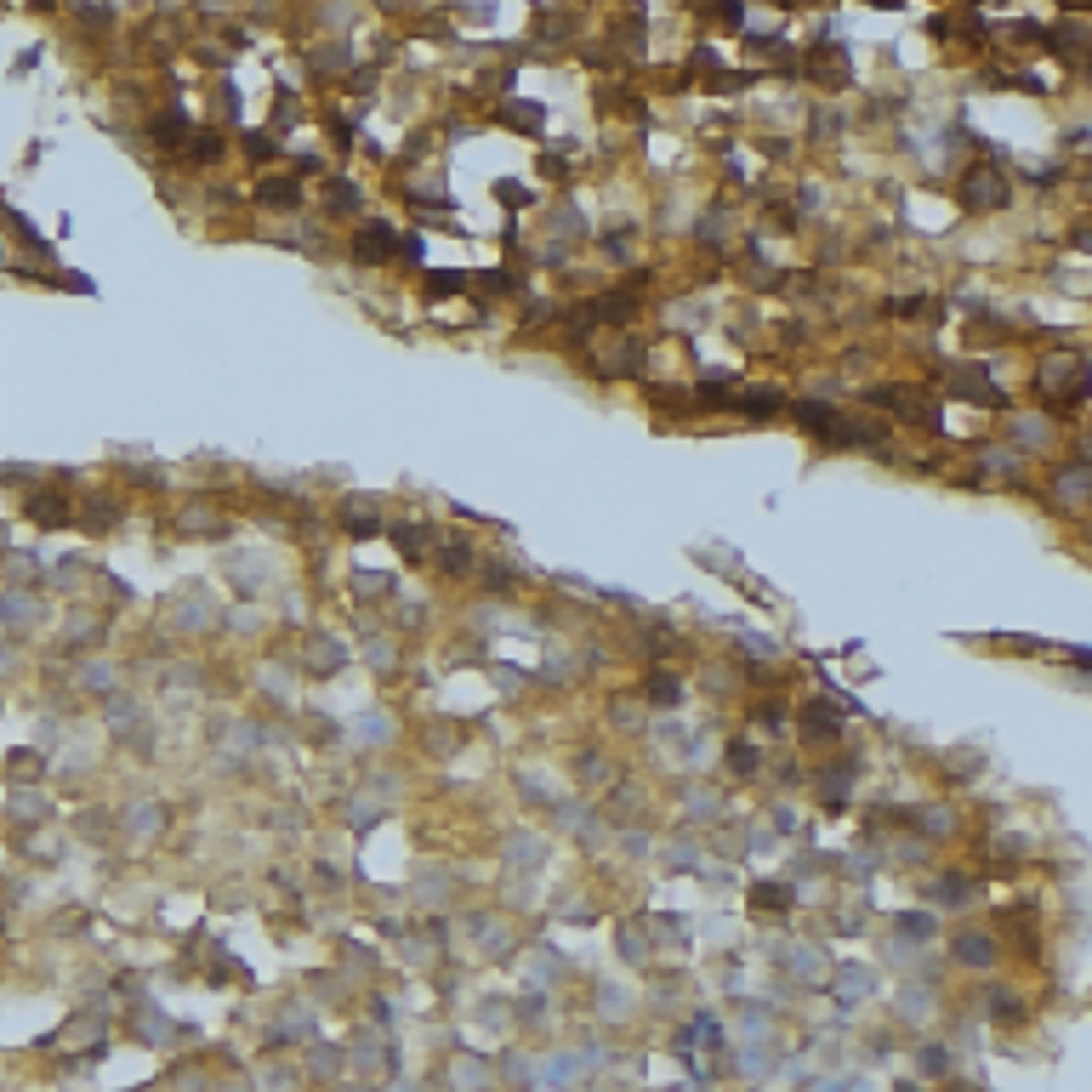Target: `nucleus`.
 <instances>
[{"label":"nucleus","instance_id":"nucleus-22","mask_svg":"<svg viewBox=\"0 0 1092 1092\" xmlns=\"http://www.w3.org/2000/svg\"><path fill=\"white\" fill-rule=\"evenodd\" d=\"M1081 489H1092V466H1070V473H1058V496H1081Z\"/></svg>","mask_w":1092,"mask_h":1092},{"label":"nucleus","instance_id":"nucleus-29","mask_svg":"<svg viewBox=\"0 0 1092 1092\" xmlns=\"http://www.w3.org/2000/svg\"><path fill=\"white\" fill-rule=\"evenodd\" d=\"M314 69H325V74H336V69H348V58H342V46H319V51H314Z\"/></svg>","mask_w":1092,"mask_h":1092},{"label":"nucleus","instance_id":"nucleus-25","mask_svg":"<svg viewBox=\"0 0 1092 1092\" xmlns=\"http://www.w3.org/2000/svg\"><path fill=\"white\" fill-rule=\"evenodd\" d=\"M466 279H473V273H427V296H450V291H461Z\"/></svg>","mask_w":1092,"mask_h":1092},{"label":"nucleus","instance_id":"nucleus-28","mask_svg":"<svg viewBox=\"0 0 1092 1092\" xmlns=\"http://www.w3.org/2000/svg\"><path fill=\"white\" fill-rule=\"evenodd\" d=\"M330 211H359V194H353V182H330Z\"/></svg>","mask_w":1092,"mask_h":1092},{"label":"nucleus","instance_id":"nucleus-14","mask_svg":"<svg viewBox=\"0 0 1092 1092\" xmlns=\"http://www.w3.org/2000/svg\"><path fill=\"white\" fill-rule=\"evenodd\" d=\"M956 956L968 961V968H990V956H996V945L984 939V933H961L956 939Z\"/></svg>","mask_w":1092,"mask_h":1092},{"label":"nucleus","instance_id":"nucleus-7","mask_svg":"<svg viewBox=\"0 0 1092 1092\" xmlns=\"http://www.w3.org/2000/svg\"><path fill=\"white\" fill-rule=\"evenodd\" d=\"M802 740H814V745H837V740H842V723H837V712L808 706V712H802Z\"/></svg>","mask_w":1092,"mask_h":1092},{"label":"nucleus","instance_id":"nucleus-9","mask_svg":"<svg viewBox=\"0 0 1092 1092\" xmlns=\"http://www.w3.org/2000/svg\"><path fill=\"white\" fill-rule=\"evenodd\" d=\"M256 199H262V205H279V211H291V205L302 199V182H296V177H262V182H256Z\"/></svg>","mask_w":1092,"mask_h":1092},{"label":"nucleus","instance_id":"nucleus-3","mask_svg":"<svg viewBox=\"0 0 1092 1092\" xmlns=\"http://www.w3.org/2000/svg\"><path fill=\"white\" fill-rule=\"evenodd\" d=\"M968 211H996V205H1007L1012 199V182H1007V171L1001 166H990V160H979L968 177H961V194H956Z\"/></svg>","mask_w":1092,"mask_h":1092},{"label":"nucleus","instance_id":"nucleus-2","mask_svg":"<svg viewBox=\"0 0 1092 1092\" xmlns=\"http://www.w3.org/2000/svg\"><path fill=\"white\" fill-rule=\"evenodd\" d=\"M1035 387H1042V399H1053V404H1076V399H1087V359H1076V353H1053V359L1042 364V376H1035Z\"/></svg>","mask_w":1092,"mask_h":1092},{"label":"nucleus","instance_id":"nucleus-37","mask_svg":"<svg viewBox=\"0 0 1092 1092\" xmlns=\"http://www.w3.org/2000/svg\"><path fill=\"white\" fill-rule=\"evenodd\" d=\"M899 927H905V933H916V939H927V933H933V922H927V916H905Z\"/></svg>","mask_w":1092,"mask_h":1092},{"label":"nucleus","instance_id":"nucleus-34","mask_svg":"<svg viewBox=\"0 0 1092 1092\" xmlns=\"http://www.w3.org/2000/svg\"><path fill=\"white\" fill-rule=\"evenodd\" d=\"M922 819H927V837H945V830H950V814H945V808H927Z\"/></svg>","mask_w":1092,"mask_h":1092},{"label":"nucleus","instance_id":"nucleus-17","mask_svg":"<svg viewBox=\"0 0 1092 1092\" xmlns=\"http://www.w3.org/2000/svg\"><path fill=\"white\" fill-rule=\"evenodd\" d=\"M359 740H364V745H387V740H393V717H387V712L359 717Z\"/></svg>","mask_w":1092,"mask_h":1092},{"label":"nucleus","instance_id":"nucleus-39","mask_svg":"<svg viewBox=\"0 0 1092 1092\" xmlns=\"http://www.w3.org/2000/svg\"><path fill=\"white\" fill-rule=\"evenodd\" d=\"M359 592H387V575H359Z\"/></svg>","mask_w":1092,"mask_h":1092},{"label":"nucleus","instance_id":"nucleus-16","mask_svg":"<svg viewBox=\"0 0 1092 1092\" xmlns=\"http://www.w3.org/2000/svg\"><path fill=\"white\" fill-rule=\"evenodd\" d=\"M342 660L348 655H342V643H336V637H314V648H307V666H314V671H336Z\"/></svg>","mask_w":1092,"mask_h":1092},{"label":"nucleus","instance_id":"nucleus-12","mask_svg":"<svg viewBox=\"0 0 1092 1092\" xmlns=\"http://www.w3.org/2000/svg\"><path fill=\"white\" fill-rule=\"evenodd\" d=\"M342 524H348L353 535H376V530H381V512H376V501H348Z\"/></svg>","mask_w":1092,"mask_h":1092},{"label":"nucleus","instance_id":"nucleus-35","mask_svg":"<svg viewBox=\"0 0 1092 1092\" xmlns=\"http://www.w3.org/2000/svg\"><path fill=\"white\" fill-rule=\"evenodd\" d=\"M939 899H968V882H961V876H945V882H939Z\"/></svg>","mask_w":1092,"mask_h":1092},{"label":"nucleus","instance_id":"nucleus-10","mask_svg":"<svg viewBox=\"0 0 1092 1092\" xmlns=\"http://www.w3.org/2000/svg\"><path fill=\"white\" fill-rule=\"evenodd\" d=\"M740 410H745V415H757V422H763V415L786 410V393H779V387H745V393H740Z\"/></svg>","mask_w":1092,"mask_h":1092},{"label":"nucleus","instance_id":"nucleus-15","mask_svg":"<svg viewBox=\"0 0 1092 1092\" xmlns=\"http://www.w3.org/2000/svg\"><path fill=\"white\" fill-rule=\"evenodd\" d=\"M819 779H825V786H819V797L830 802V808H842V797H848V779H853V763H837V768H825Z\"/></svg>","mask_w":1092,"mask_h":1092},{"label":"nucleus","instance_id":"nucleus-36","mask_svg":"<svg viewBox=\"0 0 1092 1092\" xmlns=\"http://www.w3.org/2000/svg\"><path fill=\"white\" fill-rule=\"evenodd\" d=\"M717 17L728 23V29H740V23H745V6H734V0H728V6H717Z\"/></svg>","mask_w":1092,"mask_h":1092},{"label":"nucleus","instance_id":"nucleus-23","mask_svg":"<svg viewBox=\"0 0 1092 1092\" xmlns=\"http://www.w3.org/2000/svg\"><path fill=\"white\" fill-rule=\"evenodd\" d=\"M63 507H69L63 496H35V518H40V524H63V518H69Z\"/></svg>","mask_w":1092,"mask_h":1092},{"label":"nucleus","instance_id":"nucleus-30","mask_svg":"<svg viewBox=\"0 0 1092 1092\" xmlns=\"http://www.w3.org/2000/svg\"><path fill=\"white\" fill-rule=\"evenodd\" d=\"M507 853H512L518 865H530L535 853H541V842H535V837H512V842H507Z\"/></svg>","mask_w":1092,"mask_h":1092},{"label":"nucleus","instance_id":"nucleus-24","mask_svg":"<svg viewBox=\"0 0 1092 1092\" xmlns=\"http://www.w3.org/2000/svg\"><path fill=\"white\" fill-rule=\"evenodd\" d=\"M728 768H734V774H757V768H763V757H757L751 745H728Z\"/></svg>","mask_w":1092,"mask_h":1092},{"label":"nucleus","instance_id":"nucleus-4","mask_svg":"<svg viewBox=\"0 0 1092 1092\" xmlns=\"http://www.w3.org/2000/svg\"><path fill=\"white\" fill-rule=\"evenodd\" d=\"M871 404H894V410H905V422H916V427H939V410H933V399L927 393H910V387H876L871 393Z\"/></svg>","mask_w":1092,"mask_h":1092},{"label":"nucleus","instance_id":"nucleus-6","mask_svg":"<svg viewBox=\"0 0 1092 1092\" xmlns=\"http://www.w3.org/2000/svg\"><path fill=\"white\" fill-rule=\"evenodd\" d=\"M808 74H814V80H825V86H848V58H842L837 46H814Z\"/></svg>","mask_w":1092,"mask_h":1092},{"label":"nucleus","instance_id":"nucleus-5","mask_svg":"<svg viewBox=\"0 0 1092 1092\" xmlns=\"http://www.w3.org/2000/svg\"><path fill=\"white\" fill-rule=\"evenodd\" d=\"M353 251H359V262H387V256H404V240H393V228H387V222H364Z\"/></svg>","mask_w":1092,"mask_h":1092},{"label":"nucleus","instance_id":"nucleus-11","mask_svg":"<svg viewBox=\"0 0 1092 1092\" xmlns=\"http://www.w3.org/2000/svg\"><path fill=\"white\" fill-rule=\"evenodd\" d=\"M950 387H956V393H968V399H979V404H1001V387H990L979 370H956Z\"/></svg>","mask_w":1092,"mask_h":1092},{"label":"nucleus","instance_id":"nucleus-20","mask_svg":"<svg viewBox=\"0 0 1092 1092\" xmlns=\"http://www.w3.org/2000/svg\"><path fill=\"white\" fill-rule=\"evenodd\" d=\"M393 535H399V546H404L410 558H422V546H433V530H427V524H404V530H393Z\"/></svg>","mask_w":1092,"mask_h":1092},{"label":"nucleus","instance_id":"nucleus-1","mask_svg":"<svg viewBox=\"0 0 1092 1092\" xmlns=\"http://www.w3.org/2000/svg\"><path fill=\"white\" fill-rule=\"evenodd\" d=\"M791 410H797V422L808 433L825 438V444H876V422H865V415H842V410H830L819 399H802Z\"/></svg>","mask_w":1092,"mask_h":1092},{"label":"nucleus","instance_id":"nucleus-21","mask_svg":"<svg viewBox=\"0 0 1092 1092\" xmlns=\"http://www.w3.org/2000/svg\"><path fill=\"white\" fill-rule=\"evenodd\" d=\"M438 552H444V569H450V575H461V569H473V546H466V541H444Z\"/></svg>","mask_w":1092,"mask_h":1092},{"label":"nucleus","instance_id":"nucleus-8","mask_svg":"<svg viewBox=\"0 0 1092 1092\" xmlns=\"http://www.w3.org/2000/svg\"><path fill=\"white\" fill-rule=\"evenodd\" d=\"M597 364H604V376H637L643 370V348L632 342V336H626V342H615L604 359H597Z\"/></svg>","mask_w":1092,"mask_h":1092},{"label":"nucleus","instance_id":"nucleus-40","mask_svg":"<svg viewBox=\"0 0 1092 1092\" xmlns=\"http://www.w3.org/2000/svg\"><path fill=\"white\" fill-rule=\"evenodd\" d=\"M1076 245H1081V251H1092V222H1081V233H1076Z\"/></svg>","mask_w":1092,"mask_h":1092},{"label":"nucleus","instance_id":"nucleus-33","mask_svg":"<svg viewBox=\"0 0 1092 1092\" xmlns=\"http://www.w3.org/2000/svg\"><path fill=\"white\" fill-rule=\"evenodd\" d=\"M507 205H530V188H524V182H501V188H496Z\"/></svg>","mask_w":1092,"mask_h":1092},{"label":"nucleus","instance_id":"nucleus-31","mask_svg":"<svg viewBox=\"0 0 1092 1092\" xmlns=\"http://www.w3.org/2000/svg\"><path fill=\"white\" fill-rule=\"evenodd\" d=\"M154 137H160V143L171 148V143L182 137V120H177V114H160V120H154Z\"/></svg>","mask_w":1092,"mask_h":1092},{"label":"nucleus","instance_id":"nucleus-27","mask_svg":"<svg viewBox=\"0 0 1092 1092\" xmlns=\"http://www.w3.org/2000/svg\"><path fill=\"white\" fill-rule=\"evenodd\" d=\"M984 473H1001V478H1019V461L1007 450H984Z\"/></svg>","mask_w":1092,"mask_h":1092},{"label":"nucleus","instance_id":"nucleus-32","mask_svg":"<svg viewBox=\"0 0 1092 1092\" xmlns=\"http://www.w3.org/2000/svg\"><path fill=\"white\" fill-rule=\"evenodd\" d=\"M217 154H222V143H217L211 132H205V137H194V160H217Z\"/></svg>","mask_w":1092,"mask_h":1092},{"label":"nucleus","instance_id":"nucleus-38","mask_svg":"<svg viewBox=\"0 0 1092 1092\" xmlns=\"http://www.w3.org/2000/svg\"><path fill=\"white\" fill-rule=\"evenodd\" d=\"M689 808H694L700 819H712V814H717V797H694V802H689Z\"/></svg>","mask_w":1092,"mask_h":1092},{"label":"nucleus","instance_id":"nucleus-19","mask_svg":"<svg viewBox=\"0 0 1092 1092\" xmlns=\"http://www.w3.org/2000/svg\"><path fill=\"white\" fill-rule=\"evenodd\" d=\"M501 120H507V125H524V132H535V125H541V109H535V102H501Z\"/></svg>","mask_w":1092,"mask_h":1092},{"label":"nucleus","instance_id":"nucleus-13","mask_svg":"<svg viewBox=\"0 0 1092 1092\" xmlns=\"http://www.w3.org/2000/svg\"><path fill=\"white\" fill-rule=\"evenodd\" d=\"M643 694H648V706H678V700H683V683L671 678V671H655V678L643 683Z\"/></svg>","mask_w":1092,"mask_h":1092},{"label":"nucleus","instance_id":"nucleus-41","mask_svg":"<svg viewBox=\"0 0 1092 1092\" xmlns=\"http://www.w3.org/2000/svg\"><path fill=\"white\" fill-rule=\"evenodd\" d=\"M899 1092H916V1087H910V1081H905V1087H899Z\"/></svg>","mask_w":1092,"mask_h":1092},{"label":"nucleus","instance_id":"nucleus-26","mask_svg":"<svg viewBox=\"0 0 1092 1092\" xmlns=\"http://www.w3.org/2000/svg\"><path fill=\"white\" fill-rule=\"evenodd\" d=\"M541 35H546V40H563V35H575V17H569V12L546 17V12H541Z\"/></svg>","mask_w":1092,"mask_h":1092},{"label":"nucleus","instance_id":"nucleus-18","mask_svg":"<svg viewBox=\"0 0 1092 1092\" xmlns=\"http://www.w3.org/2000/svg\"><path fill=\"white\" fill-rule=\"evenodd\" d=\"M751 905H757V910H763V916H768V910H774V916H779V910H786V905H791V894H786V888H774V882H757V888H751Z\"/></svg>","mask_w":1092,"mask_h":1092}]
</instances>
